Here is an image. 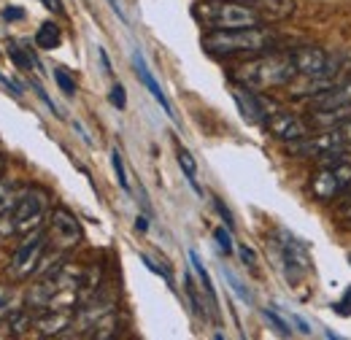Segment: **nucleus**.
<instances>
[{"instance_id":"obj_19","label":"nucleus","mask_w":351,"mask_h":340,"mask_svg":"<svg viewBox=\"0 0 351 340\" xmlns=\"http://www.w3.org/2000/svg\"><path fill=\"white\" fill-rule=\"evenodd\" d=\"M189 262H192V267H195V273H197V278H200V284H203V289H206V295L211 300V305H214V311H217V292H214V284H211V276H208V270L203 267V262H200V256L197 252H189Z\"/></svg>"},{"instance_id":"obj_38","label":"nucleus","mask_w":351,"mask_h":340,"mask_svg":"<svg viewBox=\"0 0 351 340\" xmlns=\"http://www.w3.org/2000/svg\"><path fill=\"white\" fill-rule=\"evenodd\" d=\"M41 3H44L49 11H57V14L62 11V3H60V0H41Z\"/></svg>"},{"instance_id":"obj_14","label":"nucleus","mask_w":351,"mask_h":340,"mask_svg":"<svg viewBox=\"0 0 351 340\" xmlns=\"http://www.w3.org/2000/svg\"><path fill=\"white\" fill-rule=\"evenodd\" d=\"M132 65H135V73H138V79H141V84L146 86L149 92H152V97L162 106V111L171 117V119H176V114H173V106H171V100L165 97V92H162V86L157 84V79L152 76V71H149V65H146V60H143V54L141 51H135L132 54Z\"/></svg>"},{"instance_id":"obj_6","label":"nucleus","mask_w":351,"mask_h":340,"mask_svg":"<svg viewBox=\"0 0 351 340\" xmlns=\"http://www.w3.org/2000/svg\"><path fill=\"white\" fill-rule=\"evenodd\" d=\"M292 60L298 65V73L308 79H335V57H330L324 49L300 46L292 51Z\"/></svg>"},{"instance_id":"obj_8","label":"nucleus","mask_w":351,"mask_h":340,"mask_svg":"<svg viewBox=\"0 0 351 340\" xmlns=\"http://www.w3.org/2000/svg\"><path fill=\"white\" fill-rule=\"evenodd\" d=\"M265 127L270 130L276 138L287 141V143H295V141L308 138L306 122H303L298 114L284 111V108H270V114H267V119H265Z\"/></svg>"},{"instance_id":"obj_9","label":"nucleus","mask_w":351,"mask_h":340,"mask_svg":"<svg viewBox=\"0 0 351 340\" xmlns=\"http://www.w3.org/2000/svg\"><path fill=\"white\" fill-rule=\"evenodd\" d=\"M278 252H281V262H284V270H287L289 281H298L303 273H308L311 259H308V249L303 241H298V238L289 235V232H281Z\"/></svg>"},{"instance_id":"obj_20","label":"nucleus","mask_w":351,"mask_h":340,"mask_svg":"<svg viewBox=\"0 0 351 340\" xmlns=\"http://www.w3.org/2000/svg\"><path fill=\"white\" fill-rule=\"evenodd\" d=\"M8 57L22 68V71H30V68H38V60L33 57V51L30 49H22L19 43H8Z\"/></svg>"},{"instance_id":"obj_33","label":"nucleus","mask_w":351,"mask_h":340,"mask_svg":"<svg viewBox=\"0 0 351 340\" xmlns=\"http://www.w3.org/2000/svg\"><path fill=\"white\" fill-rule=\"evenodd\" d=\"M141 262H143V265H146V267H149L152 273H157V276H162V278H165V281L171 284V273H168L165 267H160L157 262H152V259H149V256H146V254H141Z\"/></svg>"},{"instance_id":"obj_22","label":"nucleus","mask_w":351,"mask_h":340,"mask_svg":"<svg viewBox=\"0 0 351 340\" xmlns=\"http://www.w3.org/2000/svg\"><path fill=\"white\" fill-rule=\"evenodd\" d=\"M221 276H224V281L230 284V289H232L238 298L243 300L246 305H252V300H254V298H252V292L246 289V284H243V281H241V278H238V276H235L230 267H224V265H221Z\"/></svg>"},{"instance_id":"obj_29","label":"nucleus","mask_w":351,"mask_h":340,"mask_svg":"<svg viewBox=\"0 0 351 340\" xmlns=\"http://www.w3.org/2000/svg\"><path fill=\"white\" fill-rule=\"evenodd\" d=\"M184 287H186V295H189V302L195 308V313H200V300H197V287H195V278L186 273L184 276Z\"/></svg>"},{"instance_id":"obj_1","label":"nucleus","mask_w":351,"mask_h":340,"mask_svg":"<svg viewBox=\"0 0 351 340\" xmlns=\"http://www.w3.org/2000/svg\"><path fill=\"white\" fill-rule=\"evenodd\" d=\"M298 65L292 60V51L287 54H263L254 57L232 71V79L249 89H276L295 82Z\"/></svg>"},{"instance_id":"obj_10","label":"nucleus","mask_w":351,"mask_h":340,"mask_svg":"<svg viewBox=\"0 0 351 340\" xmlns=\"http://www.w3.org/2000/svg\"><path fill=\"white\" fill-rule=\"evenodd\" d=\"M49 232H51V241H54L60 249H73V246L82 241L79 219L68 211V208H54V211H51Z\"/></svg>"},{"instance_id":"obj_39","label":"nucleus","mask_w":351,"mask_h":340,"mask_svg":"<svg viewBox=\"0 0 351 340\" xmlns=\"http://www.w3.org/2000/svg\"><path fill=\"white\" fill-rule=\"evenodd\" d=\"M135 227H138L141 232H146V230H149V219H146V216H138V221H135Z\"/></svg>"},{"instance_id":"obj_15","label":"nucleus","mask_w":351,"mask_h":340,"mask_svg":"<svg viewBox=\"0 0 351 340\" xmlns=\"http://www.w3.org/2000/svg\"><path fill=\"white\" fill-rule=\"evenodd\" d=\"M71 324V313L65 308H46V313L36 321L41 335H60L62 330H68Z\"/></svg>"},{"instance_id":"obj_34","label":"nucleus","mask_w":351,"mask_h":340,"mask_svg":"<svg viewBox=\"0 0 351 340\" xmlns=\"http://www.w3.org/2000/svg\"><path fill=\"white\" fill-rule=\"evenodd\" d=\"M214 206H217V211H219V216H221V219H224V224H227V227L232 230V227H235V221H232V213L227 211V206L221 203L219 197H214Z\"/></svg>"},{"instance_id":"obj_36","label":"nucleus","mask_w":351,"mask_h":340,"mask_svg":"<svg viewBox=\"0 0 351 340\" xmlns=\"http://www.w3.org/2000/svg\"><path fill=\"white\" fill-rule=\"evenodd\" d=\"M341 132H343V141H346V146H351V119H346V122L341 125Z\"/></svg>"},{"instance_id":"obj_35","label":"nucleus","mask_w":351,"mask_h":340,"mask_svg":"<svg viewBox=\"0 0 351 340\" xmlns=\"http://www.w3.org/2000/svg\"><path fill=\"white\" fill-rule=\"evenodd\" d=\"M241 259H243V265H249V267H254L257 265V254H254V249H249L246 243H241Z\"/></svg>"},{"instance_id":"obj_31","label":"nucleus","mask_w":351,"mask_h":340,"mask_svg":"<svg viewBox=\"0 0 351 340\" xmlns=\"http://www.w3.org/2000/svg\"><path fill=\"white\" fill-rule=\"evenodd\" d=\"M332 311H335L338 316H351V287L346 289V295H343V298L332 305Z\"/></svg>"},{"instance_id":"obj_5","label":"nucleus","mask_w":351,"mask_h":340,"mask_svg":"<svg viewBox=\"0 0 351 340\" xmlns=\"http://www.w3.org/2000/svg\"><path fill=\"white\" fill-rule=\"evenodd\" d=\"M351 184V165L349 162H338V165H327V168L316 170L311 189L319 200H332L338 195H343Z\"/></svg>"},{"instance_id":"obj_12","label":"nucleus","mask_w":351,"mask_h":340,"mask_svg":"<svg viewBox=\"0 0 351 340\" xmlns=\"http://www.w3.org/2000/svg\"><path fill=\"white\" fill-rule=\"evenodd\" d=\"M44 254V232H33L22 246L19 252L14 254V273L16 276H30L38 270V259Z\"/></svg>"},{"instance_id":"obj_43","label":"nucleus","mask_w":351,"mask_h":340,"mask_svg":"<svg viewBox=\"0 0 351 340\" xmlns=\"http://www.w3.org/2000/svg\"><path fill=\"white\" fill-rule=\"evenodd\" d=\"M235 3H246V5H252V8H254V5L260 3V0H235Z\"/></svg>"},{"instance_id":"obj_41","label":"nucleus","mask_w":351,"mask_h":340,"mask_svg":"<svg viewBox=\"0 0 351 340\" xmlns=\"http://www.w3.org/2000/svg\"><path fill=\"white\" fill-rule=\"evenodd\" d=\"M108 3H111V8L117 11V16H119V19H125V11H122V5H119V0H108Z\"/></svg>"},{"instance_id":"obj_32","label":"nucleus","mask_w":351,"mask_h":340,"mask_svg":"<svg viewBox=\"0 0 351 340\" xmlns=\"http://www.w3.org/2000/svg\"><path fill=\"white\" fill-rule=\"evenodd\" d=\"M284 313H287V321L298 327V332H303V335H311V324H308L306 319H300L298 313H289V311H284Z\"/></svg>"},{"instance_id":"obj_28","label":"nucleus","mask_w":351,"mask_h":340,"mask_svg":"<svg viewBox=\"0 0 351 340\" xmlns=\"http://www.w3.org/2000/svg\"><path fill=\"white\" fill-rule=\"evenodd\" d=\"M214 238H217V243H219V249L224 254H232V238H230V227L224 230V227H217L214 230Z\"/></svg>"},{"instance_id":"obj_26","label":"nucleus","mask_w":351,"mask_h":340,"mask_svg":"<svg viewBox=\"0 0 351 340\" xmlns=\"http://www.w3.org/2000/svg\"><path fill=\"white\" fill-rule=\"evenodd\" d=\"M54 82H57V86L71 97V95H76V82H73V76L65 71V68H57L54 71Z\"/></svg>"},{"instance_id":"obj_13","label":"nucleus","mask_w":351,"mask_h":340,"mask_svg":"<svg viewBox=\"0 0 351 340\" xmlns=\"http://www.w3.org/2000/svg\"><path fill=\"white\" fill-rule=\"evenodd\" d=\"M346 106H351V79L330 84L324 92H319L313 97V103H311L313 111H335V108H346Z\"/></svg>"},{"instance_id":"obj_2","label":"nucleus","mask_w":351,"mask_h":340,"mask_svg":"<svg viewBox=\"0 0 351 340\" xmlns=\"http://www.w3.org/2000/svg\"><path fill=\"white\" fill-rule=\"evenodd\" d=\"M273 43H276V36L263 25L238 27V30H208V36H203V49L217 57L260 54V51H267Z\"/></svg>"},{"instance_id":"obj_40","label":"nucleus","mask_w":351,"mask_h":340,"mask_svg":"<svg viewBox=\"0 0 351 340\" xmlns=\"http://www.w3.org/2000/svg\"><path fill=\"white\" fill-rule=\"evenodd\" d=\"M8 308V292L5 289H0V313Z\"/></svg>"},{"instance_id":"obj_3","label":"nucleus","mask_w":351,"mask_h":340,"mask_svg":"<svg viewBox=\"0 0 351 340\" xmlns=\"http://www.w3.org/2000/svg\"><path fill=\"white\" fill-rule=\"evenodd\" d=\"M192 14L208 30H238V27L265 25L263 16L252 5L235 3V0H200L195 3Z\"/></svg>"},{"instance_id":"obj_24","label":"nucleus","mask_w":351,"mask_h":340,"mask_svg":"<svg viewBox=\"0 0 351 340\" xmlns=\"http://www.w3.org/2000/svg\"><path fill=\"white\" fill-rule=\"evenodd\" d=\"M111 165H114V173H117V181H119V186H122L125 192H130L128 170H125V162H122V154H119V149H114V151H111Z\"/></svg>"},{"instance_id":"obj_18","label":"nucleus","mask_w":351,"mask_h":340,"mask_svg":"<svg viewBox=\"0 0 351 340\" xmlns=\"http://www.w3.org/2000/svg\"><path fill=\"white\" fill-rule=\"evenodd\" d=\"M176 157H178V165H181V170H184V175H186V181L192 184V189L195 192H200V184H197V162H195V157L184 149V146H176Z\"/></svg>"},{"instance_id":"obj_4","label":"nucleus","mask_w":351,"mask_h":340,"mask_svg":"<svg viewBox=\"0 0 351 340\" xmlns=\"http://www.w3.org/2000/svg\"><path fill=\"white\" fill-rule=\"evenodd\" d=\"M346 149V141H343V132L341 127H330L319 135H308L303 141H295L289 146L292 157H300V160H324V157H338L341 151Z\"/></svg>"},{"instance_id":"obj_7","label":"nucleus","mask_w":351,"mask_h":340,"mask_svg":"<svg viewBox=\"0 0 351 340\" xmlns=\"http://www.w3.org/2000/svg\"><path fill=\"white\" fill-rule=\"evenodd\" d=\"M14 219L19 232H36L44 221V195L38 189H27L14 203Z\"/></svg>"},{"instance_id":"obj_42","label":"nucleus","mask_w":351,"mask_h":340,"mask_svg":"<svg viewBox=\"0 0 351 340\" xmlns=\"http://www.w3.org/2000/svg\"><path fill=\"white\" fill-rule=\"evenodd\" d=\"M100 60H103V68H106V73H111V62H108V57H106V51L100 49Z\"/></svg>"},{"instance_id":"obj_21","label":"nucleus","mask_w":351,"mask_h":340,"mask_svg":"<svg viewBox=\"0 0 351 340\" xmlns=\"http://www.w3.org/2000/svg\"><path fill=\"white\" fill-rule=\"evenodd\" d=\"M19 192H16V184L5 175H0V213L14 211V203H16Z\"/></svg>"},{"instance_id":"obj_11","label":"nucleus","mask_w":351,"mask_h":340,"mask_svg":"<svg viewBox=\"0 0 351 340\" xmlns=\"http://www.w3.org/2000/svg\"><path fill=\"white\" fill-rule=\"evenodd\" d=\"M232 97H235V103H238V108H241V114H243L246 122H252V125H265V119H267V114H270V106L257 95V89H249V86L241 84L232 89Z\"/></svg>"},{"instance_id":"obj_44","label":"nucleus","mask_w":351,"mask_h":340,"mask_svg":"<svg viewBox=\"0 0 351 340\" xmlns=\"http://www.w3.org/2000/svg\"><path fill=\"white\" fill-rule=\"evenodd\" d=\"M3 173H5V157L0 154V175H3Z\"/></svg>"},{"instance_id":"obj_25","label":"nucleus","mask_w":351,"mask_h":340,"mask_svg":"<svg viewBox=\"0 0 351 340\" xmlns=\"http://www.w3.org/2000/svg\"><path fill=\"white\" fill-rule=\"evenodd\" d=\"M263 316L267 319V321H270V324H273V327H276V330H278V335H284V338H289V335H292V330H289V321H287V319H281V316H278L273 308H265Z\"/></svg>"},{"instance_id":"obj_37","label":"nucleus","mask_w":351,"mask_h":340,"mask_svg":"<svg viewBox=\"0 0 351 340\" xmlns=\"http://www.w3.org/2000/svg\"><path fill=\"white\" fill-rule=\"evenodd\" d=\"M3 16H5V19H22L25 14H22L19 8H5V11H3Z\"/></svg>"},{"instance_id":"obj_27","label":"nucleus","mask_w":351,"mask_h":340,"mask_svg":"<svg viewBox=\"0 0 351 340\" xmlns=\"http://www.w3.org/2000/svg\"><path fill=\"white\" fill-rule=\"evenodd\" d=\"M14 232H19V227H16V219H14V211L0 213V238H11Z\"/></svg>"},{"instance_id":"obj_16","label":"nucleus","mask_w":351,"mask_h":340,"mask_svg":"<svg viewBox=\"0 0 351 340\" xmlns=\"http://www.w3.org/2000/svg\"><path fill=\"white\" fill-rule=\"evenodd\" d=\"M254 11L263 16V22H278L295 14V0H260L254 5Z\"/></svg>"},{"instance_id":"obj_17","label":"nucleus","mask_w":351,"mask_h":340,"mask_svg":"<svg viewBox=\"0 0 351 340\" xmlns=\"http://www.w3.org/2000/svg\"><path fill=\"white\" fill-rule=\"evenodd\" d=\"M60 41H62V33H60V25H54V22H44V25L38 27V33H36V46H38V49H46V51L57 49Z\"/></svg>"},{"instance_id":"obj_45","label":"nucleus","mask_w":351,"mask_h":340,"mask_svg":"<svg viewBox=\"0 0 351 340\" xmlns=\"http://www.w3.org/2000/svg\"><path fill=\"white\" fill-rule=\"evenodd\" d=\"M343 197H346V203H349V200H351V184H349V189L343 192Z\"/></svg>"},{"instance_id":"obj_30","label":"nucleus","mask_w":351,"mask_h":340,"mask_svg":"<svg viewBox=\"0 0 351 340\" xmlns=\"http://www.w3.org/2000/svg\"><path fill=\"white\" fill-rule=\"evenodd\" d=\"M108 100H111V106H117V108H125V106H128V95H125V86H122V84L111 86V95H108Z\"/></svg>"},{"instance_id":"obj_23","label":"nucleus","mask_w":351,"mask_h":340,"mask_svg":"<svg viewBox=\"0 0 351 340\" xmlns=\"http://www.w3.org/2000/svg\"><path fill=\"white\" fill-rule=\"evenodd\" d=\"M30 324H33V319H30L27 311H14V316H11V321H8V330H11L14 335H22L25 330H30Z\"/></svg>"}]
</instances>
